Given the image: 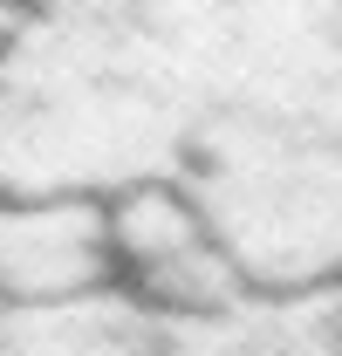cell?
Listing matches in <instances>:
<instances>
[{
	"label": "cell",
	"instance_id": "cell-3",
	"mask_svg": "<svg viewBox=\"0 0 342 356\" xmlns=\"http://www.w3.org/2000/svg\"><path fill=\"white\" fill-rule=\"evenodd\" d=\"M117 295L110 206L89 192H0V309Z\"/></svg>",
	"mask_w": 342,
	"mask_h": 356
},
{
	"label": "cell",
	"instance_id": "cell-1",
	"mask_svg": "<svg viewBox=\"0 0 342 356\" xmlns=\"http://www.w3.org/2000/svg\"><path fill=\"white\" fill-rule=\"evenodd\" d=\"M103 55L206 192L274 158H342V0H21Z\"/></svg>",
	"mask_w": 342,
	"mask_h": 356
},
{
	"label": "cell",
	"instance_id": "cell-2",
	"mask_svg": "<svg viewBox=\"0 0 342 356\" xmlns=\"http://www.w3.org/2000/svg\"><path fill=\"white\" fill-rule=\"evenodd\" d=\"M110 206V254H117V295L137 302L151 322L171 315H213L240 295H254L240 281V267L226 261L213 240L206 213L192 206V192L178 178H144L103 199Z\"/></svg>",
	"mask_w": 342,
	"mask_h": 356
}]
</instances>
